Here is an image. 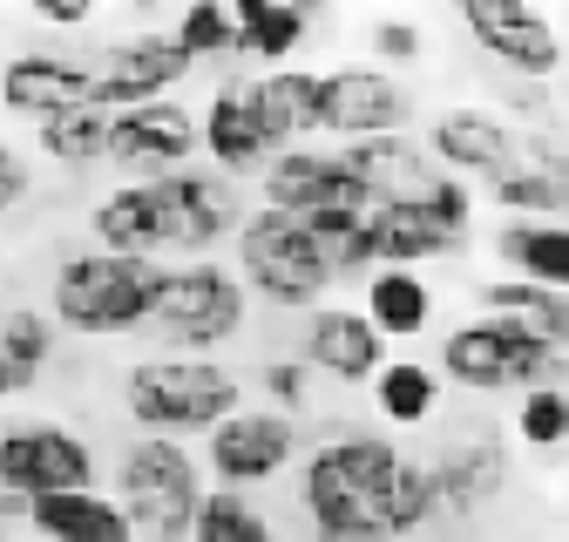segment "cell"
Wrapping results in <instances>:
<instances>
[{
	"instance_id": "obj_1",
	"label": "cell",
	"mask_w": 569,
	"mask_h": 542,
	"mask_svg": "<svg viewBox=\"0 0 569 542\" xmlns=\"http://www.w3.org/2000/svg\"><path fill=\"white\" fill-rule=\"evenodd\" d=\"M163 285H170L163 258H116L102 244H82V251L54 258L48 312H54L61 332H76V339H129V332L157 325Z\"/></svg>"
},
{
	"instance_id": "obj_2",
	"label": "cell",
	"mask_w": 569,
	"mask_h": 542,
	"mask_svg": "<svg viewBox=\"0 0 569 542\" xmlns=\"http://www.w3.org/2000/svg\"><path fill=\"white\" fill-rule=\"evenodd\" d=\"M244 406V380L203 353H142L122 367V414L136 434H210Z\"/></svg>"
},
{
	"instance_id": "obj_3",
	"label": "cell",
	"mask_w": 569,
	"mask_h": 542,
	"mask_svg": "<svg viewBox=\"0 0 569 542\" xmlns=\"http://www.w3.org/2000/svg\"><path fill=\"white\" fill-rule=\"evenodd\" d=\"M441 380L461 393H529V387H569V360L536 339L509 312H475L441 332Z\"/></svg>"
},
{
	"instance_id": "obj_4",
	"label": "cell",
	"mask_w": 569,
	"mask_h": 542,
	"mask_svg": "<svg viewBox=\"0 0 569 542\" xmlns=\"http://www.w3.org/2000/svg\"><path fill=\"white\" fill-rule=\"evenodd\" d=\"M231 258H238V279L251 285V299H264L278 312H319L326 292L339 285L332 251L312 238V224L292 218V211H271V203L251 211V224L238 231Z\"/></svg>"
},
{
	"instance_id": "obj_5",
	"label": "cell",
	"mask_w": 569,
	"mask_h": 542,
	"mask_svg": "<svg viewBox=\"0 0 569 542\" xmlns=\"http://www.w3.org/2000/svg\"><path fill=\"white\" fill-rule=\"evenodd\" d=\"M136 529V542H190L197 509H203V461L183 441L136 434L116 454V489H109Z\"/></svg>"
},
{
	"instance_id": "obj_6",
	"label": "cell",
	"mask_w": 569,
	"mask_h": 542,
	"mask_svg": "<svg viewBox=\"0 0 569 542\" xmlns=\"http://www.w3.org/2000/svg\"><path fill=\"white\" fill-rule=\"evenodd\" d=\"M244 319H251V285L238 279V264H224V258H177L150 332L170 353L218 360V347H231V339L244 332Z\"/></svg>"
},
{
	"instance_id": "obj_7",
	"label": "cell",
	"mask_w": 569,
	"mask_h": 542,
	"mask_svg": "<svg viewBox=\"0 0 569 542\" xmlns=\"http://www.w3.org/2000/svg\"><path fill=\"white\" fill-rule=\"evenodd\" d=\"M0 489L41 502V495H68V489H96V448L82 428L68 421H8L0 428Z\"/></svg>"
},
{
	"instance_id": "obj_8",
	"label": "cell",
	"mask_w": 569,
	"mask_h": 542,
	"mask_svg": "<svg viewBox=\"0 0 569 542\" xmlns=\"http://www.w3.org/2000/svg\"><path fill=\"white\" fill-rule=\"evenodd\" d=\"M96 68V102L109 116L122 109H142V102H170L190 76H197V61L177 48L170 28H136V34H116L89 54Z\"/></svg>"
},
{
	"instance_id": "obj_9",
	"label": "cell",
	"mask_w": 569,
	"mask_h": 542,
	"mask_svg": "<svg viewBox=\"0 0 569 542\" xmlns=\"http://www.w3.org/2000/svg\"><path fill=\"white\" fill-rule=\"evenodd\" d=\"M89 244L116 251V258H183V224H177V203L163 177H129L116 190H102L89 203Z\"/></svg>"
},
{
	"instance_id": "obj_10",
	"label": "cell",
	"mask_w": 569,
	"mask_h": 542,
	"mask_svg": "<svg viewBox=\"0 0 569 542\" xmlns=\"http://www.w3.org/2000/svg\"><path fill=\"white\" fill-rule=\"evenodd\" d=\"M461 34L495 54L516 82H556L562 76V28L529 8V0H468L461 8Z\"/></svg>"
},
{
	"instance_id": "obj_11",
	"label": "cell",
	"mask_w": 569,
	"mask_h": 542,
	"mask_svg": "<svg viewBox=\"0 0 569 542\" xmlns=\"http://www.w3.org/2000/svg\"><path fill=\"white\" fill-rule=\"evenodd\" d=\"M96 102V68L89 54L76 48H14L8 61H0V116H14V122H54L68 109H82Z\"/></svg>"
},
{
	"instance_id": "obj_12",
	"label": "cell",
	"mask_w": 569,
	"mask_h": 542,
	"mask_svg": "<svg viewBox=\"0 0 569 542\" xmlns=\"http://www.w3.org/2000/svg\"><path fill=\"white\" fill-rule=\"evenodd\" d=\"M203 461L218 489H264L299 461V421L278 406H238L224 428L203 434Z\"/></svg>"
},
{
	"instance_id": "obj_13",
	"label": "cell",
	"mask_w": 569,
	"mask_h": 542,
	"mask_svg": "<svg viewBox=\"0 0 569 542\" xmlns=\"http://www.w3.org/2000/svg\"><path fill=\"white\" fill-rule=\"evenodd\" d=\"M407 122H413V96L393 68H380V61L326 68V136L373 143V136H407Z\"/></svg>"
},
{
	"instance_id": "obj_14",
	"label": "cell",
	"mask_w": 569,
	"mask_h": 542,
	"mask_svg": "<svg viewBox=\"0 0 569 542\" xmlns=\"http://www.w3.org/2000/svg\"><path fill=\"white\" fill-rule=\"evenodd\" d=\"M427 157L461 183L481 177V190H488L495 177H509L522 163V129H509L481 102H448V109H435V122H427Z\"/></svg>"
},
{
	"instance_id": "obj_15",
	"label": "cell",
	"mask_w": 569,
	"mask_h": 542,
	"mask_svg": "<svg viewBox=\"0 0 569 542\" xmlns=\"http://www.w3.org/2000/svg\"><path fill=\"white\" fill-rule=\"evenodd\" d=\"M238 89L271 157L306 150L326 129V68H258V76H238Z\"/></svg>"
},
{
	"instance_id": "obj_16",
	"label": "cell",
	"mask_w": 569,
	"mask_h": 542,
	"mask_svg": "<svg viewBox=\"0 0 569 542\" xmlns=\"http://www.w3.org/2000/svg\"><path fill=\"white\" fill-rule=\"evenodd\" d=\"M387 347H393V339L367 319V305H319L299 325V360L312 373L339 380V387H373L380 367L393 360Z\"/></svg>"
},
{
	"instance_id": "obj_17",
	"label": "cell",
	"mask_w": 569,
	"mask_h": 542,
	"mask_svg": "<svg viewBox=\"0 0 569 542\" xmlns=\"http://www.w3.org/2000/svg\"><path fill=\"white\" fill-rule=\"evenodd\" d=\"M190 157H203V116L183 96L142 102V109H122L116 116V150H109L116 170L170 177V170H190Z\"/></svg>"
},
{
	"instance_id": "obj_18",
	"label": "cell",
	"mask_w": 569,
	"mask_h": 542,
	"mask_svg": "<svg viewBox=\"0 0 569 542\" xmlns=\"http://www.w3.org/2000/svg\"><path fill=\"white\" fill-rule=\"evenodd\" d=\"M258 190H264L258 203H271V211H292V218H326V211H373V203H367V190H360V177L346 170V157H339V150H319V143L271 157V170L258 177Z\"/></svg>"
},
{
	"instance_id": "obj_19",
	"label": "cell",
	"mask_w": 569,
	"mask_h": 542,
	"mask_svg": "<svg viewBox=\"0 0 569 542\" xmlns=\"http://www.w3.org/2000/svg\"><path fill=\"white\" fill-rule=\"evenodd\" d=\"M170 203H177V224H183V258H218L224 244H238V231L251 224L258 203H244V183L224 170H170Z\"/></svg>"
},
{
	"instance_id": "obj_20",
	"label": "cell",
	"mask_w": 569,
	"mask_h": 542,
	"mask_svg": "<svg viewBox=\"0 0 569 542\" xmlns=\"http://www.w3.org/2000/svg\"><path fill=\"white\" fill-rule=\"evenodd\" d=\"M346 170L360 177L367 203L373 211H420L427 197L441 190L448 170H435V157H427L413 136H373V143H339Z\"/></svg>"
},
{
	"instance_id": "obj_21",
	"label": "cell",
	"mask_w": 569,
	"mask_h": 542,
	"mask_svg": "<svg viewBox=\"0 0 569 542\" xmlns=\"http://www.w3.org/2000/svg\"><path fill=\"white\" fill-rule=\"evenodd\" d=\"M435 495H441V515H455V522H468V515H481L495 495L509 489V448H502V434H455L435 461Z\"/></svg>"
},
{
	"instance_id": "obj_22",
	"label": "cell",
	"mask_w": 569,
	"mask_h": 542,
	"mask_svg": "<svg viewBox=\"0 0 569 542\" xmlns=\"http://www.w3.org/2000/svg\"><path fill=\"white\" fill-rule=\"evenodd\" d=\"M197 116H203V163H210V170H224V177H238V183L271 170V143L258 136V122H251V109H244L238 76L210 89V102H203Z\"/></svg>"
},
{
	"instance_id": "obj_23",
	"label": "cell",
	"mask_w": 569,
	"mask_h": 542,
	"mask_svg": "<svg viewBox=\"0 0 569 542\" xmlns=\"http://www.w3.org/2000/svg\"><path fill=\"white\" fill-rule=\"evenodd\" d=\"M28 529H34L41 542H136L122 502L102 495V489H68V495L28 502Z\"/></svg>"
},
{
	"instance_id": "obj_24",
	"label": "cell",
	"mask_w": 569,
	"mask_h": 542,
	"mask_svg": "<svg viewBox=\"0 0 569 542\" xmlns=\"http://www.w3.org/2000/svg\"><path fill=\"white\" fill-rule=\"evenodd\" d=\"M34 150H41L54 170H68V177L102 170L109 150H116V116H109L102 102H82V109H68V116L41 122V129H34Z\"/></svg>"
},
{
	"instance_id": "obj_25",
	"label": "cell",
	"mask_w": 569,
	"mask_h": 542,
	"mask_svg": "<svg viewBox=\"0 0 569 542\" xmlns=\"http://www.w3.org/2000/svg\"><path fill=\"white\" fill-rule=\"evenodd\" d=\"M238 8V61H271L292 68V54L312 34V14L292 8V0H231Z\"/></svg>"
},
{
	"instance_id": "obj_26",
	"label": "cell",
	"mask_w": 569,
	"mask_h": 542,
	"mask_svg": "<svg viewBox=\"0 0 569 542\" xmlns=\"http://www.w3.org/2000/svg\"><path fill=\"white\" fill-rule=\"evenodd\" d=\"M495 258L509 264V279H536L569 292V224H536V218H509L495 231Z\"/></svg>"
},
{
	"instance_id": "obj_27",
	"label": "cell",
	"mask_w": 569,
	"mask_h": 542,
	"mask_svg": "<svg viewBox=\"0 0 569 542\" xmlns=\"http://www.w3.org/2000/svg\"><path fill=\"white\" fill-rule=\"evenodd\" d=\"M481 312H509V319H522L536 339H549V347L569 360V292L536 285V279H488V285H481Z\"/></svg>"
},
{
	"instance_id": "obj_28",
	"label": "cell",
	"mask_w": 569,
	"mask_h": 542,
	"mask_svg": "<svg viewBox=\"0 0 569 542\" xmlns=\"http://www.w3.org/2000/svg\"><path fill=\"white\" fill-rule=\"evenodd\" d=\"M367 319L387 339H413V332H427V319H435V285H427L420 271H407V264H387V271L367 279Z\"/></svg>"
},
{
	"instance_id": "obj_29",
	"label": "cell",
	"mask_w": 569,
	"mask_h": 542,
	"mask_svg": "<svg viewBox=\"0 0 569 542\" xmlns=\"http://www.w3.org/2000/svg\"><path fill=\"white\" fill-rule=\"evenodd\" d=\"M373 406L387 428H427L441 414V367L427 360H387L373 380Z\"/></svg>"
},
{
	"instance_id": "obj_30",
	"label": "cell",
	"mask_w": 569,
	"mask_h": 542,
	"mask_svg": "<svg viewBox=\"0 0 569 542\" xmlns=\"http://www.w3.org/2000/svg\"><path fill=\"white\" fill-rule=\"evenodd\" d=\"M54 353H61V325H54L48 305H8L0 312V360L21 380V393L54 367Z\"/></svg>"
},
{
	"instance_id": "obj_31",
	"label": "cell",
	"mask_w": 569,
	"mask_h": 542,
	"mask_svg": "<svg viewBox=\"0 0 569 542\" xmlns=\"http://www.w3.org/2000/svg\"><path fill=\"white\" fill-rule=\"evenodd\" d=\"M190 542H284V535H278V522L244 489H210L203 509H197Z\"/></svg>"
},
{
	"instance_id": "obj_32",
	"label": "cell",
	"mask_w": 569,
	"mask_h": 542,
	"mask_svg": "<svg viewBox=\"0 0 569 542\" xmlns=\"http://www.w3.org/2000/svg\"><path fill=\"white\" fill-rule=\"evenodd\" d=\"M170 34L190 61H231L238 54V8L231 0H190V8H177Z\"/></svg>"
},
{
	"instance_id": "obj_33",
	"label": "cell",
	"mask_w": 569,
	"mask_h": 542,
	"mask_svg": "<svg viewBox=\"0 0 569 542\" xmlns=\"http://www.w3.org/2000/svg\"><path fill=\"white\" fill-rule=\"evenodd\" d=\"M441 522V495H435V468L427 461H413L407 454V468H400V482H393V495H387V535L393 542H407V535H420V529H435Z\"/></svg>"
},
{
	"instance_id": "obj_34",
	"label": "cell",
	"mask_w": 569,
	"mask_h": 542,
	"mask_svg": "<svg viewBox=\"0 0 569 542\" xmlns=\"http://www.w3.org/2000/svg\"><path fill=\"white\" fill-rule=\"evenodd\" d=\"M488 203H495V211H509V218H536V224L562 218V190H556V177L536 170L529 157H522L509 177H495V183H488Z\"/></svg>"
},
{
	"instance_id": "obj_35",
	"label": "cell",
	"mask_w": 569,
	"mask_h": 542,
	"mask_svg": "<svg viewBox=\"0 0 569 542\" xmlns=\"http://www.w3.org/2000/svg\"><path fill=\"white\" fill-rule=\"evenodd\" d=\"M516 434L536 448V454H556L569 441V387H529L516 400Z\"/></svg>"
},
{
	"instance_id": "obj_36",
	"label": "cell",
	"mask_w": 569,
	"mask_h": 542,
	"mask_svg": "<svg viewBox=\"0 0 569 542\" xmlns=\"http://www.w3.org/2000/svg\"><path fill=\"white\" fill-rule=\"evenodd\" d=\"M312 367L299 353H278V360H258V387H264V406H278V414H299V406L312 400Z\"/></svg>"
},
{
	"instance_id": "obj_37",
	"label": "cell",
	"mask_w": 569,
	"mask_h": 542,
	"mask_svg": "<svg viewBox=\"0 0 569 542\" xmlns=\"http://www.w3.org/2000/svg\"><path fill=\"white\" fill-rule=\"evenodd\" d=\"M373 61H380V68H413V61H427V28H420V21H400V14L373 21Z\"/></svg>"
},
{
	"instance_id": "obj_38",
	"label": "cell",
	"mask_w": 569,
	"mask_h": 542,
	"mask_svg": "<svg viewBox=\"0 0 569 542\" xmlns=\"http://www.w3.org/2000/svg\"><path fill=\"white\" fill-rule=\"evenodd\" d=\"M420 211L435 218L448 238H461V244H468V238H475V183H461V177H441V190L427 197Z\"/></svg>"
},
{
	"instance_id": "obj_39",
	"label": "cell",
	"mask_w": 569,
	"mask_h": 542,
	"mask_svg": "<svg viewBox=\"0 0 569 542\" xmlns=\"http://www.w3.org/2000/svg\"><path fill=\"white\" fill-rule=\"evenodd\" d=\"M522 157L536 163V170H549L556 177V190H562V218H569V136L549 122V129H522Z\"/></svg>"
},
{
	"instance_id": "obj_40",
	"label": "cell",
	"mask_w": 569,
	"mask_h": 542,
	"mask_svg": "<svg viewBox=\"0 0 569 542\" xmlns=\"http://www.w3.org/2000/svg\"><path fill=\"white\" fill-rule=\"evenodd\" d=\"M28 197H34V157H28L21 143H8V136H0V218L21 211Z\"/></svg>"
},
{
	"instance_id": "obj_41",
	"label": "cell",
	"mask_w": 569,
	"mask_h": 542,
	"mask_svg": "<svg viewBox=\"0 0 569 542\" xmlns=\"http://www.w3.org/2000/svg\"><path fill=\"white\" fill-rule=\"evenodd\" d=\"M89 21H96V8H89V0H34V28L76 34V28H89Z\"/></svg>"
},
{
	"instance_id": "obj_42",
	"label": "cell",
	"mask_w": 569,
	"mask_h": 542,
	"mask_svg": "<svg viewBox=\"0 0 569 542\" xmlns=\"http://www.w3.org/2000/svg\"><path fill=\"white\" fill-rule=\"evenodd\" d=\"M21 522H28V502L0 489V542H14V529H21Z\"/></svg>"
},
{
	"instance_id": "obj_43",
	"label": "cell",
	"mask_w": 569,
	"mask_h": 542,
	"mask_svg": "<svg viewBox=\"0 0 569 542\" xmlns=\"http://www.w3.org/2000/svg\"><path fill=\"white\" fill-rule=\"evenodd\" d=\"M14 393H21V380L8 373V360H0V400H14Z\"/></svg>"
}]
</instances>
